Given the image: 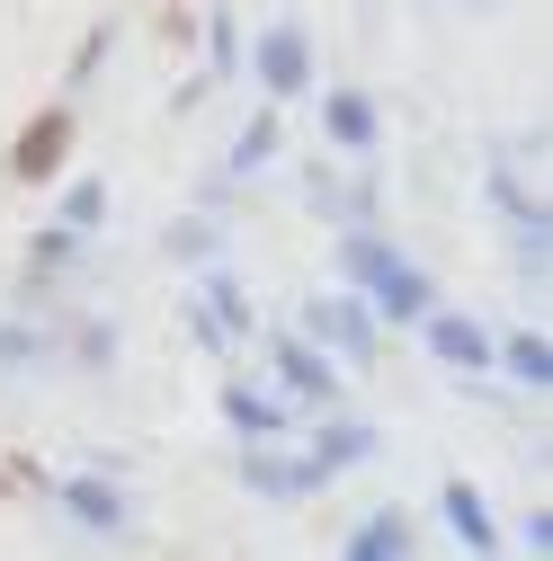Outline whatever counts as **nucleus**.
<instances>
[{
  "mask_svg": "<svg viewBox=\"0 0 553 561\" xmlns=\"http://www.w3.org/2000/svg\"><path fill=\"white\" fill-rule=\"evenodd\" d=\"M54 152H63V125H45V134H27V144H19V170L36 179V170H54Z\"/></svg>",
  "mask_w": 553,
  "mask_h": 561,
  "instance_id": "nucleus-1",
  "label": "nucleus"
}]
</instances>
